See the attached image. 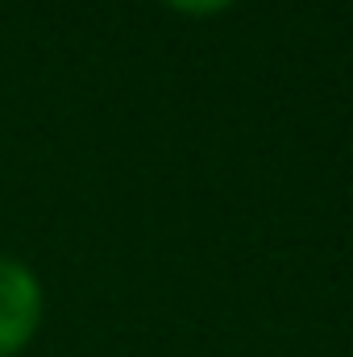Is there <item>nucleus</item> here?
<instances>
[{"label": "nucleus", "mask_w": 353, "mask_h": 357, "mask_svg": "<svg viewBox=\"0 0 353 357\" xmlns=\"http://www.w3.org/2000/svg\"><path fill=\"white\" fill-rule=\"evenodd\" d=\"M42 328V282L38 274L0 258V357H17Z\"/></svg>", "instance_id": "obj_1"}, {"label": "nucleus", "mask_w": 353, "mask_h": 357, "mask_svg": "<svg viewBox=\"0 0 353 357\" xmlns=\"http://www.w3.org/2000/svg\"><path fill=\"white\" fill-rule=\"evenodd\" d=\"M175 13H187V17H212V13H225L233 0H167Z\"/></svg>", "instance_id": "obj_2"}]
</instances>
